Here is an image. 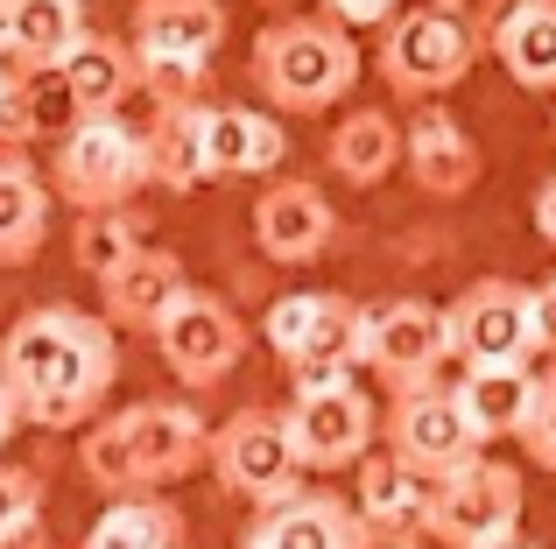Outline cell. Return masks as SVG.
I'll list each match as a JSON object with an SVG mask.
<instances>
[{
    "label": "cell",
    "instance_id": "obj_1",
    "mask_svg": "<svg viewBox=\"0 0 556 549\" xmlns=\"http://www.w3.org/2000/svg\"><path fill=\"white\" fill-rule=\"evenodd\" d=\"M0 381L22 401V423L42 430H78L99 416V401L121 381V345L113 324L71 303H42V310L14 317L0 339Z\"/></svg>",
    "mask_w": 556,
    "mask_h": 549
},
{
    "label": "cell",
    "instance_id": "obj_2",
    "mask_svg": "<svg viewBox=\"0 0 556 549\" xmlns=\"http://www.w3.org/2000/svg\"><path fill=\"white\" fill-rule=\"evenodd\" d=\"M204 444H212V430L190 401H135L85 430L78 465L99 494H163L204 458Z\"/></svg>",
    "mask_w": 556,
    "mask_h": 549
},
{
    "label": "cell",
    "instance_id": "obj_3",
    "mask_svg": "<svg viewBox=\"0 0 556 549\" xmlns=\"http://www.w3.org/2000/svg\"><path fill=\"white\" fill-rule=\"evenodd\" d=\"M254 85L275 113H325L359 85V50L331 14H289L254 36Z\"/></svg>",
    "mask_w": 556,
    "mask_h": 549
},
{
    "label": "cell",
    "instance_id": "obj_4",
    "mask_svg": "<svg viewBox=\"0 0 556 549\" xmlns=\"http://www.w3.org/2000/svg\"><path fill=\"white\" fill-rule=\"evenodd\" d=\"M521 508H529V486H521L515 465L472 451L465 465H451L444 480H430V528L444 549H501L521 536Z\"/></svg>",
    "mask_w": 556,
    "mask_h": 549
},
{
    "label": "cell",
    "instance_id": "obj_5",
    "mask_svg": "<svg viewBox=\"0 0 556 549\" xmlns=\"http://www.w3.org/2000/svg\"><path fill=\"white\" fill-rule=\"evenodd\" d=\"M50 177L78 212L127 205V197L149 183V141H141V127H127L121 113H78V120L64 127V141H56Z\"/></svg>",
    "mask_w": 556,
    "mask_h": 549
},
{
    "label": "cell",
    "instance_id": "obj_6",
    "mask_svg": "<svg viewBox=\"0 0 556 549\" xmlns=\"http://www.w3.org/2000/svg\"><path fill=\"white\" fill-rule=\"evenodd\" d=\"M268 353L282 359L296 381H331V373L359 367V331H367V310L339 289H296V296L268 303Z\"/></svg>",
    "mask_w": 556,
    "mask_h": 549
},
{
    "label": "cell",
    "instance_id": "obj_7",
    "mask_svg": "<svg viewBox=\"0 0 556 549\" xmlns=\"http://www.w3.org/2000/svg\"><path fill=\"white\" fill-rule=\"evenodd\" d=\"M388 36H380V78L394 85L402 99H437L472 71L479 56V36L465 28V8H408V14H388Z\"/></svg>",
    "mask_w": 556,
    "mask_h": 549
},
{
    "label": "cell",
    "instance_id": "obj_8",
    "mask_svg": "<svg viewBox=\"0 0 556 549\" xmlns=\"http://www.w3.org/2000/svg\"><path fill=\"white\" fill-rule=\"evenodd\" d=\"M289 444H296L303 472H345L374 451L380 416L374 395L353 381V373H331V381H296V401L282 409Z\"/></svg>",
    "mask_w": 556,
    "mask_h": 549
},
{
    "label": "cell",
    "instance_id": "obj_9",
    "mask_svg": "<svg viewBox=\"0 0 556 549\" xmlns=\"http://www.w3.org/2000/svg\"><path fill=\"white\" fill-rule=\"evenodd\" d=\"M204 458H212L218 486H226L232 500H247V508H268V500H282V494L303 486V458H296V444H289L282 409L226 416V423L212 430V444H204Z\"/></svg>",
    "mask_w": 556,
    "mask_h": 549
},
{
    "label": "cell",
    "instance_id": "obj_10",
    "mask_svg": "<svg viewBox=\"0 0 556 549\" xmlns=\"http://www.w3.org/2000/svg\"><path fill=\"white\" fill-rule=\"evenodd\" d=\"M359 367H374V381L388 387V395L430 387L437 373L451 367V317H444V303H422V296L374 303L367 331H359Z\"/></svg>",
    "mask_w": 556,
    "mask_h": 549
},
{
    "label": "cell",
    "instance_id": "obj_11",
    "mask_svg": "<svg viewBox=\"0 0 556 549\" xmlns=\"http://www.w3.org/2000/svg\"><path fill=\"white\" fill-rule=\"evenodd\" d=\"M451 317V359L458 367H529L535 359V317H529V282L486 274L458 303H444Z\"/></svg>",
    "mask_w": 556,
    "mask_h": 549
},
{
    "label": "cell",
    "instance_id": "obj_12",
    "mask_svg": "<svg viewBox=\"0 0 556 549\" xmlns=\"http://www.w3.org/2000/svg\"><path fill=\"white\" fill-rule=\"evenodd\" d=\"M163 367L177 373L184 387H218L247 353V324L226 296H204V289H184L177 303L163 310V324L149 331Z\"/></svg>",
    "mask_w": 556,
    "mask_h": 549
},
{
    "label": "cell",
    "instance_id": "obj_13",
    "mask_svg": "<svg viewBox=\"0 0 556 549\" xmlns=\"http://www.w3.org/2000/svg\"><path fill=\"white\" fill-rule=\"evenodd\" d=\"M380 437H388V451L402 458L408 472H422V480H444L451 465H465L472 451H486V444L472 437V423H465L458 395L451 387H402V395L388 401V416H380Z\"/></svg>",
    "mask_w": 556,
    "mask_h": 549
},
{
    "label": "cell",
    "instance_id": "obj_14",
    "mask_svg": "<svg viewBox=\"0 0 556 549\" xmlns=\"http://www.w3.org/2000/svg\"><path fill=\"white\" fill-rule=\"evenodd\" d=\"M240 549H374V528L359 522V508H345L339 494H325V486H317V494L296 486V494L254 508Z\"/></svg>",
    "mask_w": 556,
    "mask_h": 549
},
{
    "label": "cell",
    "instance_id": "obj_15",
    "mask_svg": "<svg viewBox=\"0 0 556 549\" xmlns=\"http://www.w3.org/2000/svg\"><path fill=\"white\" fill-rule=\"evenodd\" d=\"M331 233H339V212H331V197L317 191V183L282 177L254 197V247L268 254V261L303 268L331 247Z\"/></svg>",
    "mask_w": 556,
    "mask_h": 549
},
{
    "label": "cell",
    "instance_id": "obj_16",
    "mask_svg": "<svg viewBox=\"0 0 556 549\" xmlns=\"http://www.w3.org/2000/svg\"><path fill=\"white\" fill-rule=\"evenodd\" d=\"M190 289V274L177 254H163V247H149L141 240L127 261H113L106 274H99V303H106V324L113 331H155L163 324V310L177 303Z\"/></svg>",
    "mask_w": 556,
    "mask_h": 549
},
{
    "label": "cell",
    "instance_id": "obj_17",
    "mask_svg": "<svg viewBox=\"0 0 556 549\" xmlns=\"http://www.w3.org/2000/svg\"><path fill=\"white\" fill-rule=\"evenodd\" d=\"M56 85H64L71 113H121L141 92V56H135V42H113L85 28L64 50V64H56Z\"/></svg>",
    "mask_w": 556,
    "mask_h": 549
},
{
    "label": "cell",
    "instance_id": "obj_18",
    "mask_svg": "<svg viewBox=\"0 0 556 549\" xmlns=\"http://www.w3.org/2000/svg\"><path fill=\"white\" fill-rule=\"evenodd\" d=\"M402 163H408V177H416L422 197H465L479 183V141L465 135L451 113L430 106V113H416V120H408Z\"/></svg>",
    "mask_w": 556,
    "mask_h": 549
},
{
    "label": "cell",
    "instance_id": "obj_19",
    "mask_svg": "<svg viewBox=\"0 0 556 549\" xmlns=\"http://www.w3.org/2000/svg\"><path fill=\"white\" fill-rule=\"evenodd\" d=\"M127 42H135V56L212 64V50L226 42V8H218V0H141Z\"/></svg>",
    "mask_w": 556,
    "mask_h": 549
},
{
    "label": "cell",
    "instance_id": "obj_20",
    "mask_svg": "<svg viewBox=\"0 0 556 549\" xmlns=\"http://www.w3.org/2000/svg\"><path fill=\"white\" fill-rule=\"evenodd\" d=\"M282 155H289L282 120H268L254 106H204V163H212V177H268V169H282Z\"/></svg>",
    "mask_w": 556,
    "mask_h": 549
},
{
    "label": "cell",
    "instance_id": "obj_21",
    "mask_svg": "<svg viewBox=\"0 0 556 549\" xmlns=\"http://www.w3.org/2000/svg\"><path fill=\"white\" fill-rule=\"evenodd\" d=\"M359 480H353V508H359V522L374 528V536H416L422 528V514H430V480L422 472H408L402 458H359Z\"/></svg>",
    "mask_w": 556,
    "mask_h": 549
},
{
    "label": "cell",
    "instance_id": "obj_22",
    "mask_svg": "<svg viewBox=\"0 0 556 549\" xmlns=\"http://www.w3.org/2000/svg\"><path fill=\"white\" fill-rule=\"evenodd\" d=\"M141 141H149V183H163V191H198L212 177V163H204V99H163L155 120L141 127Z\"/></svg>",
    "mask_w": 556,
    "mask_h": 549
},
{
    "label": "cell",
    "instance_id": "obj_23",
    "mask_svg": "<svg viewBox=\"0 0 556 549\" xmlns=\"http://www.w3.org/2000/svg\"><path fill=\"white\" fill-rule=\"evenodd\" d=\"M451 395H458V409H465V423H472L479 444L521 437L529 401H535V367H465Z\"/></svg>",
    "mask_w": 556,
    "mask_h": 549
},
{
    "label": "cell",
    "instance_id": "obj_24",
    "mask_svg": "<svg viewBox=\"0 0 556 549\" xmlns=\"http://www.w3.org/2000/svg\"><path fill=\"white\" fill-rule=\"evenodd\" d=\"M493 56L521 92H556V0H515L493 22Z\"/></svg>",
    "mask_w": 556,
    "mask_h": 549
},
{
    "label": "cell",
    "instance_id": "obj_25",
    "mask_svg": "<svg viewBox=\"0 0 556 549\" xmlns=\"http://www.w3.org/2000/svg\"><path fill=\"white\" fill-rule=\"evenodd\" d=\"M78 549H184V508L163 494H113Z\"/></svg>",
    "mask_w": 556,
    "mask_h": 549
},
{
    "label": "cell",
    "instance_id": "obj_26",
    "mask_svg": "<svg viewBox=\"0 0 556 549\" xmlns=\"http://www.w3.org/2000/svg\"><path fill=\"white\" fill-rule=\"evenodd\" d=\"M325 163L339 169L345 183L374 191V183L402 163V127H394L388 113H374V106L367 113H345V120L331 127V141H325Z\"/></svg>",
    "mask_w": 556,
    "mask_h": 549
},
{
    "label": "cell",
    "instance_id": "obj_27",
    "mask_svg": "<svg viewBox=\"0 0 556 549\" xmlns=\"http://www.w3.org/2000/svg\"><path fill=\"white\" fill-rule=\"evenodd\" d=\"M78 36H85V0H14L8 56L22 71H56Z\"/></svg>",
    "mask_w": 556,
    "mask_h": 549
},
{
    "label": "cell",
    "instance_id": "obj_28",
    "mask_svg": "<svg viewBox=\"0 0 556 549\" xmlns=\"http://www.w3.org/2000/svg\"><path fill=\"white\" fill-rule=\"evenodd\" d=\"M42 233H50V191L36 183V169L0 163V268L36 261Z\"/></svg>",
    "mask_w": 556,
    "mask_h": 549
},
{
    "label": "cell",
    "instance_id": "obj_29",
    "mask_svg": "<svg viewBox=\"0 0 556 549\" xmlns=\"http://www.w3.org/2000/svg\"><path fill=\"white\" fill-rule=\"evenodd\" d=\"M141 247V219L127 205H99V212H85L78 219V233H71V254H78V268L92 274H106L113 261H127V254Z\"/></svg>",
    "mask_w": 556,
    "mask_h": 549
},
{
    "label": "cell",
    "instance_id": "obj_30",
    "mask_svg": "<svg viewBox=\"0 0 556 549\" xmlns=\"http://www.w3.org/2000/svg\"><path fill=\"white\" fill-rule=\"evenodd\" d=\"M0 549H42V480L0 458Z\"/></svg>",
    "mask_w": 556,
    "mask_h": 549
},
{
    "label": "cell",
    "instance_id": "obj_31",
    "mask_svg": "<svg viewBox=\"0 0 556 549\" xmlns=\"http://www.w3.org/2000/svg\"><path fill=\"white\" fill-rule=\"evenodd\" d=\"M521 451H529L543 472H556V367L535 373V401H529V423H521Z\"/></svg>",
    "mask_w": 556,
    "mask_h": 549
},
{
    "label": "cell",
    "instance_id": "obj_32",
    "mask_svg": "<svg viewBox=\"0 0 556 549\" xmlns=\"http://www.w3.org/2000/svg\"><path fill=\"white\" fill-rule=\"evenodd\" d=\"M529 317H535V353H556V274L543 289H529Z\"/></svg>",
    "mask_w": 556,
    "mask_h": 549
},
{
    "label": "cell",
    "instance_id": "obj_33",
    "mask_svg": "<svg viewBox=\"0 0 556 549\" xmlns=\"http://www.w3.org/2000/svg\"><path fill=\"white\" fill-rule=\"evenodd\" d=\"M325 14H331V22H345V28H374V22H388V14H394V0H325Z\"/></svg>",
    "mask_w": 556,
    "mask_h": 549
},
{
    "label": "cell",
    "instance_id": "obj_34",
    "mask_svg": "<svg viewBox=\"0 0 556 549\" xmlns=\"http://www.w3.org/2000/svg\"><path fill=\"white\" fill-rule=\"evenodd\" d=\"M535 233H543L549 247H556V177L535 183Z\"/></svg>",
    "mask_w": 556,
    "mask_h": 549
},
{
    "label": "cell",
    "instance_id": "obj_35",
    "mask_svg": "<svg viewBox=\"0 0 556 549\" xmlns=\"http://www.w3.org/2000/svg\"><path fill=\"white\" fill-rule=\"evenodd\" d=\"M14 423H22V401H14V395H8V381H0V444L14 437Z\"/></svg>",
    "mask_w": 556,
    "mask_h": 549
},
{
    "label": "cell",
    "instance_id": "obj_36",
    "mask_svg": "<svg viewBox=\"0 0 556 549\" xmlns=\"http://www.w3.org/2000/svg\"><path fill=\"white\" fill-rule=\"evenodd\" d=\"M8 36H14V0H0V56H8Z\"/></svg>",
    "mask_w": 556,
    "mask_h": 549
},
{
    "label": "cell",
    "instance_id": "obj_37",
    "mask_svg": "<svg viewBox=\"0 0 556 549\" xmlns=\"http://www.w3.org/2000/svg\"><path fill=\"white\" fill-rule=\"evenodd\" d=\"M437 8H472V0H437Z\"/></svg>",
    "mask_w": 556,
    "mask_h": 549
},
{
    "label": "cell",
    "instance_id": "obj_38",
    "mask_svg": "<svg viewBox=\"0 0 556 549\" xmlns=\"http://www.w3.org/2000/svg\"><path fill=\"white\" fill-rule=\"evenodd\" d=\"M501 549H535V542H521V536H515V542H501Z\"/></svg>",
    "mask_w": 556,
    "mask_h": 549
},
{
    "label": "cell",
    "instance_id": "obj_39",
    "mask_svg": "<svg viewBox=\"0 0 556 549\" xmlns=\"http://www.w3.org/2000/svg\"><path fill=\"white\" fill-rule=\"evenodd\" d=\"M549 135H556V120H549Z\"/></svg>",
    "mask_w": 556,
    "mask_h": 549
},
{
    "label": "cell",
    "instance_id": "obj_40",
    "mask_svg": "<svg viewBox=\"0 0 556 549\" xmlns=\"http://www.w3.org/2000/svg\"><path fill=\"white\" fill-rule=\"evenodd\" d=\"M402 549H408V542H402Z\"/></svg>",
    "mask_w": 556,
    "mask_h": 549
}]
</instances>
